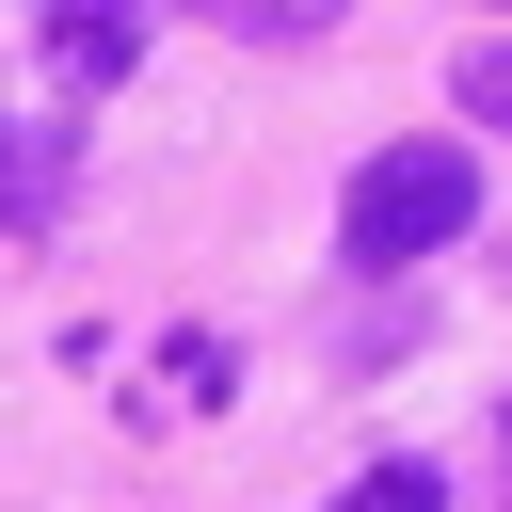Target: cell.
I'll list each match as a JSON object with an SVG mask.
<instances>
[{
	"label": "cell",
	"mask_w": 512,
	"mask_h": 512,
	"mask_svg": "<svg viewBox=\"0 0 512 512\" xmlns=\"http://www.w3.org/2000/svg\"><path fill=\"white\" fill-rule=\"evenodd\" d=\"M448 96H464L480 128H512V32H496V48H464V64H448Z\"/></svg>",
	"instance_id": "obj_5"
},
{
	"label": "cell",
	"mask_w": 512,
	"mask_h": 512,
	"mask_svg": "<svg viewBox=\"0 0 512 512\" xmlns=\"http://www.w3.org/2000/svg\"><path fill=\"white\" fill-rule=\"evenodd\" d=\"M336 512H448V480H432V464H368Z\"/></svg>",
	"instance_id": "obj_4"
},
{
	"label": "cell",
	"mask_w": 512,
	"mask_h": 512,
	"mask_svg": "<svg viewBox=\"0 0 512 512\" xmlns=\"http://www.w3.org/2000/svg\"><path fill=\"white\" fill-rule=\"evenodd\" d=\"M192 16H208V32H240V48H320L352 0H192Z\"/></svg>",
	"instance_id": "obj_3"
},
{
	"label": "cell",
	"mask_w": 512,
	"mask_h": 512,
	"mask_svg": "<svg viewBox=\"0 0 512 512\" xmlns=\"http://www.w3.org/2000/svg\"><path fill=\"white\" fill-rule=\"evenodd\" d=\"M480 224V160L464 144H384L368 176H352V256L384 272V256H432V240H464Z\"/></svg>",
	"instance_id": "obj_1"
},
{
	"label": "cell",
	"mask_w": 512,
	"mask_h": 512,
	"mask_svg": "<svg viewBox=\"0 0 512 512\" xmlns=\"http://www.w3.org/2000/svg\"><path fill=\"white\" fill-rule=\"evenodd\" d=\"M48 192H64V160H48V144H0V208H16V224H48Z\"/></svg>",
	"instance_id": "obj_6"
},
{
	"label": "cell",
	"mask_w": 512,
	"mask_h": 512,
	"mask_svg": "<svg viewBox=\"0 0 512 512\" xmlns=\"http://www.w3.org/2000/svg\"><path fill=\"white\" fill-rule=\"evenodd\" d=\"M32 32H48V80L64 96H112L144 64V0H32Z\"/></svg>",
	"instance_id": "obj_2"
}]
</instances>
